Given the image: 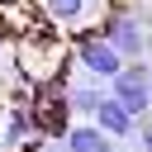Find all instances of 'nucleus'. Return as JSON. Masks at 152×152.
Returning a JSON list of instances; mask_svg holds the SVG:
<instances>
[{
  "label": "nucleus",
  "mask_w": 152,
  "mask_h": 152,
  "mask_svg": "<svg viewBox=\"0 0 152 152\" xmlns=\"http://www.w3.org/2000/svg\"><path fill=\"white\" fill-rule=\"evenodd\" d=\"M104 100V90H100V81H81V86H71L66 90V109L71 114H95V104Z\"/></svg>",
  "instance_id": "423d86ee"
},
{
  "label": "nucleus",
  "mask_w": 152,
  "mask_h": 152,
  "mask_svg": "<svg viewBox=\"0 0 152 152\" xmlns=\"http://www.w3.org/2000/svg\"><path fill=\"white\" fill-rule=\"evenodd\" d=\"M133 124H138V119H133V114H128V109L104 90V100L95 104V128H104L109 138H128V133H133Z\"/></svg>",
  "instance_id": "39448f33"
},
{
  "label": "nucleus",
  "mask_w": 152,
  "mask_h": 152,
  "mask_svg": "<svg viewBox=\"0 0 152 152\" xmlns=\"http://www.w3.org/2000/svg\"><path fill=\"white\" fill-rule=\"evenodd\" d=\"M62 142H66V152H119V138H109L95 124H71L62 133Z\"/></svg>",
  "instance_id": "20e7f679"
},
{
  "label": "nucleus",
  "mask_w": 152,
  "mask_h": 152,
  "mask_svg": "<svg viewBox=\"0 0 152 152\" xmlns=\"http://www.w3.org/2000/svg\"><path fill=\"white\" fill-rule=\"evenodd\" d=\"M43 10H48L57 24H81L86 10H90V0H43Z\"/></svg>",
  "instance_id": "0eeeda50"
},
{
  "label": "nucleus",
  "mask_w": 152,
  "mask_h": 152,
  "mask_svg": "<svg viewBox=\"0 0 152 152\" xmlns=\"http://www.w3.org/2000/svg\"><path fill=\"white\" fill-rule=\"evenodd\" d=\"M104 38L114 43V52L124 57V62H138L152 43H147V24H142V14H133V10H114L109 14V24H104Z\"/></svg>",
  "instance_id": "f03ea898"
},
{
  "label": "nucleus",
  "mask_w": 152,
  "mask_h": 152,
  "mask_svg": "<svg viewBox=\"0 0 152 152\" xmlns=\"http://www.w3.org/2000/svg\"><path fill=\"white\" fill-rule=\"evenodd\" d=\"M0 52H5V43H0Z\"/></svg>",
  "instance_id": "9d476101"
},
{
  "label": "nucleus",
  "mask_w": 152,
  "mask_h": 152,
  "mask_svg": "<svg viewBox=\"0 0 152 152\" xmlns=\"http://www.w3.org/2000/svg\"><path fill=\"white\" fill-rule=\"evenodd\" d=\"M28 133H33V114H28V109H10V119H5V138H0V142L14 147V142H24Z\"/></svg>",
  "instance_id": "6e6552de"
},
{
  "label": "nucleus",
  "mask_w": 152,
  "mask_h": 152,
  "mask_svg": "<svg viewBox=\"0 0 152 152\" xmlns=\"http://www.w3.org/2000/svg\"><path fill=\"white\" fill-rule=\"evenodd\" d=\"M76 62L90 71V81H109V76L124 66V57L114 52V43H109L104 33H81V43H76Z\"/></svg>",
  "instance_id": "7ed1b4c3"
},
{
  "label": "nucleus",
  "mask_w": 152,
  "mask_h": 152,
  "mask_svg": "<svg viewBox=\"0 0 152 152\" xmlns=\"http://www.w3.org/2000/svg\"><path fill=\"white\" fill-rule=\"evenodd\" d=\"M109 95H114L133 119H142V114L152 109V71H147V66H138V62H133V66L124 62V66L109 76Z\"/></svg>",
  "instance_id": "f257e3e1"
},
{
  "label": "nucleus",
  "mask_w": 152,
  "mask_h": 152,
  "mask_svg": "<svg viewBox=\"0 0 152 152\" xmlns=\"http://www.w3.org/2000/svg\"><path fill=\"white\" fill-rule=\"evenodd\" d=\"M138 128V138H142V152H152V119H142V124H133Z\"/></svg>",
  "instance_id": "1a4fd4ad"
}]
</instances>
